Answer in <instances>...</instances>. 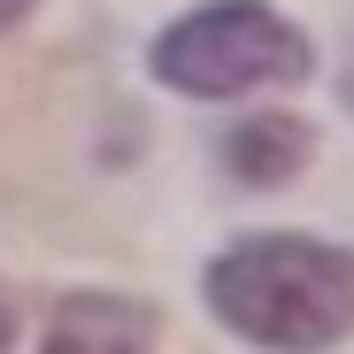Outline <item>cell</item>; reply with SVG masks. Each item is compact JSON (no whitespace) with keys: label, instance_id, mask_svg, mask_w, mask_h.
I'll use <instances>...</instances> for the list:
<instances>
[{"label":"cell","instance_id":"6da1fadb","mask_svg":"<svg viewBox=\"0 0 354 354\" xmlns=\"http://www.w3.org/2000/svg\"><path fill=\"white\" fill-rule=\"evenodd\" d=\"M208 316L262 354H331L354 339V247L316 231H247L208 270Z\"/></svg>","mask_w":354,"mask_h":354},{"label":"cell","instance_id":"7a4b0ae2","mask_svg":"<svg viewBox=\"0 0 354 354\" xmlns=\"http://www.w3.org/2000/svg\"><path fill=\"white\" fill-rule=\"evenodd\" d=\"M147 62L185 100H239V93H262V85H301L316 46L270 0H208V8L177 16L147 46Z\"/></svg>","mask_w":354,"mask_h":354},{"label":"cell","instance_id":"3957f363","mask_svg":"<svg viewBox=\"0 0 354 354\" xmlns=\"http://www.w3.org/2000/svg\"><path fill=\"white\" fill-rule=\"evenodd\" d=\"M162 346V308L139 292H31V324H24V354H154Z\"/></svg>","mask_w":354,"mask_h":354},{"label":"cell","instance_id":"277c9868","mask_svg":"<svg viewBox=\"0 0 354 354\" xmlns=\"http://www.w3.org/2000/svg\"><path fill=\"white\" fill-rule=\"evenodd\" d=\"M308 154H316V131L301 115H247V124L223 139V169L239 177V185H292V177L308 169Z\"/></svg>","mask_w":354,"mask_h":354},{"label":"cell","instance_id":"5b68a950","mask_svg":"<svg viewBox=\"0 0 354 354\" xmlns=\"http://www.w3.org/2000/svg\"><path fill=\"white\" fill-rule=\"evenodd\" d=\"M24 324H31V292L0 277V354H24Z\"/></svg>","mask_w":354,"mask_h":354},{"label":"cell","instance_id":"8992f818","mask_svg":"<svg viewBox=\"0 0 354 354\" xmlns=\"http://www.w3.org/2000/svg\"><path fill=\"white\" fill-rule=\"evenodd\" d=\"M31 8H39V0H0V31H16V24L31 16Z\"/></svg>","mask_w":354,"mask_h":354},{"label":"cell","instance_id":"52a82bcc","mask_svg":"<svg viewBox=\"0 0 354 354\" xmlns=\"http://www.w3.org/2000/svg\"><path fill=\"white\" fill-rule=\"evenodd\" d=\"M339 100L354 108V46H346V77H339Z\"/></svg>","mask_w":354,"mask_h":354}]
</instances>
